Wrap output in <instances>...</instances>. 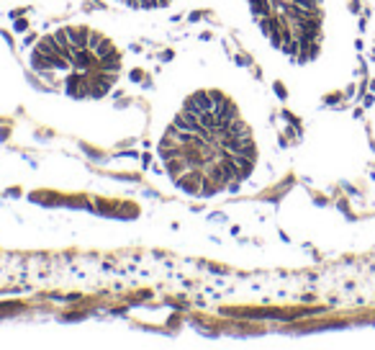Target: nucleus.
<instances>
[{
	"mask_svg": "<svg viewBox=\"0 0 375 350\" xmlns=\"http://www.w3.org/2000/svg\"><path fill=\"white\" fill-rule=\"evenodd\" d=\"M149 157L160 183L188 201H229L268 186L273 129L255 80L221 54H178L149 98Z\"/></svg>",
	"mask_w": 375,
	"mask_h": 350,
	"instance_id": "obj_1",
	"label": "nucleus"
},
{
	"mask_svg": "<svg viewBox=\"0 0 375 350\" xmlns=\"http://www.w3.org/2000/svg\"><path fill=\"white\" fill-rule=\"evenodd\" d=\"M24 64L47 91L77 101L116 96L131 72V47L98 21H64L41 31L24 49Z\"/></svg>",
	"mask_w": 375,
	"mask_h": 350,
	"instance_id": "obj_2",
	"label": "nucleus"
},
{
	"mask_svg": "<svg viewBox=\"0 0 375 350\" xmlns=\"http://www.w3.org/2000/svg\"><path fill=\"white\" fill-rule=\"evenodd\" d=\"M218 16L262 64L306 70L324 52V0H216Z\"/></svg>",
	"mask_w": 375,
	"mask_h": 350,
	"instance_id": "obj_3",
	"label": "nucleus"
},
{
	"mask_svg": "<svg viewBox=\"0 0 375 350\" xmlns=\"http://www.w3.org/2000/svg\"><path fill=\"white\" fill-rule=\"evenodd\" d=\"M103 3L131 18H172L193 8L198 0H103Z\"/></svg>",
	"mask_w": 375,
	"mask_h": 350,
	"instance_id": "obj_4",
	"label": "nucleus"
},
{
	"mask_svg": "<svg viewBox=\"0 0 375 350\" xmlns=\"http://www.w3.org/2000/svg\"><path fill=\"white\" fill-rule=\"evenodd\" d=\"M24 3H26V0H0V13H8V11L24 6Z\"/></svg>",
	"mask_w": 375,
	"mask_h": 350,
	"instance_id": "obj_5",
	"label": "nucleus"
},
{
	"mask_svg": "<svg viewBox=\"0 0 375 350\" xmlns=\"http://www.w3.org/2000/svg\"><path fill=\"white\" fill-rule=\"evenodd\" d=\"M370 88H372V93H375V80H372V82H370Z\"/></svg>",
	"mask_w": 375,
	"mask_h": 350,
	"instance_id": "obj_6",
	"label": "nucleus"
},
{
	"mask_svg": "<svg viewBox=\"0 0 375 350\" xmlns=\"http://www.w3.org/2000/svg\"><path fill=\"white\" fill-rule=\"evenodd\" d=\"M370 57H372V59H375V49H372V54H370Z\"/></svg>",
	"mask_w": 375,
	"mask_h": 350,
	"instance_id": "obj_7",
	"label": "nucleus"
}]
</instances>
